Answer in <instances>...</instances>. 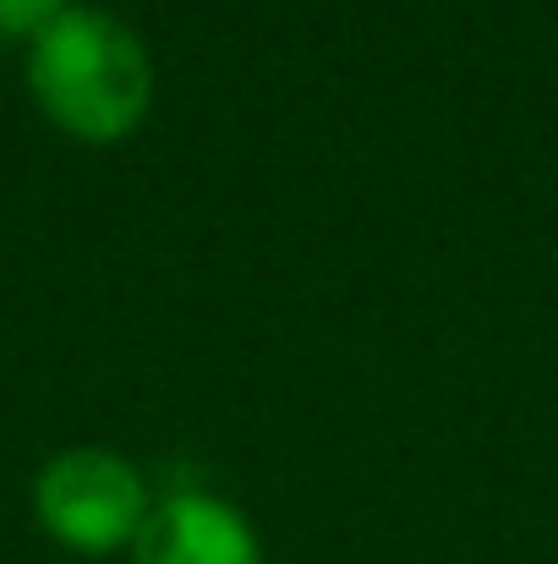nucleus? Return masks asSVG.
I'll return each mask as SVG.
<instances>
[{
    "label": "nucleus",
    "instance_id": "f257e3e1",
    "mask_svg": "<svg viewBox=\"0 0 558 564\" xmlns=\"http://www.w3.org/2000/svg\"><path fill=\"white\" fill-rule=\"evenodd\" d=\"M33 105L77 143H121L154 105L149 44L99 6H72L28 44Z\"/></svg>",
    "mask_w": 558,
    "mask_h": 564
},
{
    "label": "nucleus",
    "instance_id": "f03ea898",
    "mask_svg": "<svg viewBox=\"0 0 558 564\" xmlns=\"http://www.w3.org/2000/svg\"><path fill=\"white\" fill-rule=\"evenodd\" d=\"M154 499L143 471L105 449V444H72L50 455L33 477V521L50 543L83 560H110L138 543Z\"/></svg>",
    "mask_w": 558,
    "mask_h": 564
},
{
    "label": "nucleus",
    "instance_id": "7ed1b4c3",
    "mask_svg": "<svg viewBox=\"0 0 558 564\" xmlns=\"http://www.w3.org/2000/svg\"><path fill=\"white\" fill-rule=\"evenodd\" d=\"M132 564H263L252 521L214 494H171L149 510Z\"/></svg>",
    "mask_w": 558,
    "mask_h": 564
},
{
    "label": "nucleus",
    "instance_id": "20e7f679",
    "mask_svg": "<svg viewBox=\"0 0 558 564\" xmlns=\"http://www.w3.org/2000/svg\"><path fill=\"white\" fill-rule=\"evenodd\" d=\"M72 0H0V39H39L55 17H66Z\"/></svg>",
    "mask_w": 558,
    "mask_h": 564
}]
</instances>
